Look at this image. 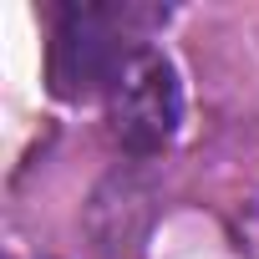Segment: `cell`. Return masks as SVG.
I'll return each instance as SVG.
<instances>
[{"label":"cell","instance_id":"obj_1","mask_svg":"<svg viewBox=\"0 0 259 259\" xmlns=\"http://www.w3.org/2000/svg\"><path fill=\"white\" fill-rule=\"evenodd\" d=\"M112 138L127 148V153H163L183 122V87H178V71L163 51L153 46H138L133 56L122 61L112 92Z\"/></svg>","mask_w":259,"mask_h":259},{"label":"cell","instance_id":"obj_2","mask_svg":"<svg viewBox=\"0 0 259 259\" xmlns=\"http://www.w3.org/2000/svg\"><path fill=\"white\" fill-rule=\"evenodd\" d=\"M122 11L107 6H66L56 21V41H51V81L61 97H92L97 87L112 92L122 61L133 51H122Z\"/></svg>","mask_w":259,"mask_h":259}]
</instances>
